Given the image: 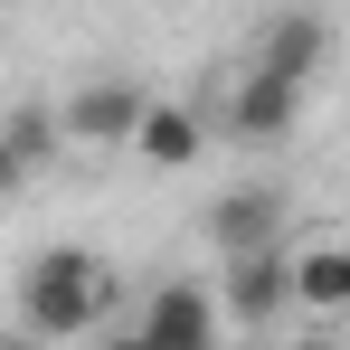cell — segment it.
I'll return each mask as SVG.
<instances>
[{"label":"cell","instance_id":"obj_1","mask_svg":"<svg viewBox=\"0 0 350 350\" xmlns=\"http://www.w3.org/2000/svg\"><path fill=\"white\" fill-rule=\"evenodd\" d=\"M123 312V275L95 246H38L19 275V332L29 341H85Z\"/></svg>","mask_w":350,"mask_h":350},{"label":"cell","instance_id":"obj_2","mask_svg":"<svg viewBox=\"0 0 350 350\" xmlns=\"http://www.w3.org/2000/svg\"><path fill=\"white\" fill-rule=\"evenodd\" d=\"M114 332H123V341H142V350H208L218 332H228V312H218V284L161 275L142 303H123V312H114Z\"/></svg>","mask_w":350,"mask_h":350},{"label":"cell","instance_id":"obj_3","mask_svg":"<svg viewBox=\"0 0 350 350\" xmlns=\"http://www.w3.org/2000/svg\"><path fill=\"white\" fill-rule=\"evenodd\" d=\"M218 312H228V332H246V341L284 332V312H293L284 237H275V246H237V256H218Z\"/></svg>","mask_w":350,"mask_h":350},{"label":"cell","instance_id":"obj_4","mask_svg":"<svg viewBox=\"0 0 350 350\" xmlns=\"http://www.w3.org/2000/svg\"><path fill=\"white\" fill-rule=\"evenodd\" d=\"M284 265H293V322L341 332V312H350V237H284Z\"/></svg>","mask_w":350,"mask_h":350},{"label":"cell","instance_id":"obj_5","mask_svg":"<svg viewBox=\"0 0 350 350\" xmlns=\"http://www.w3.org/2000/svg\"><path fill=\"white\" fill-rule=\"evenodd\" d=\"M133 114H142V85L133 76H95L57 105V142L66 152H123L133 142Z\"/></svg>","mask_w":350,"mask_h":350},{"label":"cell","instance_id":"obj_6","mask_svg":"<svg viewBox=\"0 0 350 350\" xmlns=\"http://www.w3.org/2000/svg\"><path fill=\"white\" fill-rule=\"evenodd\" d=\"M123 152L152 161V171H189V161L208 152V114L180 105V95H142V114H133V142H123Z\"/></svg>","mask_w":350,"mask_h":350},{"label":"cell","instance_id":"obj_7","mask_svg":"<svg viewBox=\"0 0 350 350\" xmlns=\"http://www.w3.org/2000/svg\"><path fill=\"white\" fill-rule=\"evenodd\" d=\"M218 123H228L237 142H284L293 123H303V76H275V66H246Z\"/></svg>","mask_w":350,"mask_h":350},{"label":"cell","instance_id":"obj_8","mask_svg":"<svg viewBox=\"0 0 350 350\" xmlns=\"http://www.w3.org/2000/svg\"><path fill=\"white\" fill-rule=\"evenodd\" d=\"M284 237V189L275 180H246L228 199H208V256H237V246H275Z\"/></svg>","mask_w":350,"mask_h":350},{"label":"cell","instance_id":"obj_9","mask_svg":"<svg viewBox=\"0 0 350 350\" xmlns=\"http://www.w3.org/2000/svg\"><path fill=\"white\" fill-rule=\"evenodd\" d=\"M332 57V29H322V10H275L265 19V38H256V66H275V76H303L312 85V66Z\"/></svg>","mask_w":350,"mask_h":350},{"label":"cell","instance_id":"obj_10","mask_svg":"<svg viewBox=\"0 0 350 350\" xmlns=\"http://www.w3.org/2000/svg\"><path fill=\"white\" fill-rule=\"evenodd\" d=\"M0 133H10V142H19L38 171H48V161L66 152V142H57V105H10V114H0Z\"/></svg>","mask_w":350,"mask_h":350},{"label":"cell","instance_id":"obj_11","mask_svg":"<svg viewBox=\"0 0 350 350\" xmlns=\"http://www.w3.org/2000/svg\"><path fill=\"white\" fill-rule=\"evenodd\" d=\"M29 180H38V161H29V152H19V142L0 133V208H10V199H19Z\"/></svg>","mask_w":350,"mask_h":350},{"label":"cell","instance_id":"obj_12","mask_svg":"<svg viewBox=\"0 0 350 350\" xmlns=\"http://www.w3.org/2000/svg\"><path fill=\"white\" fill-rule=\"evenodd\" d=\"M341 332H350V312H341Z\"/></svg>","mask_w":350,"mask_h":350}]
</instances>
